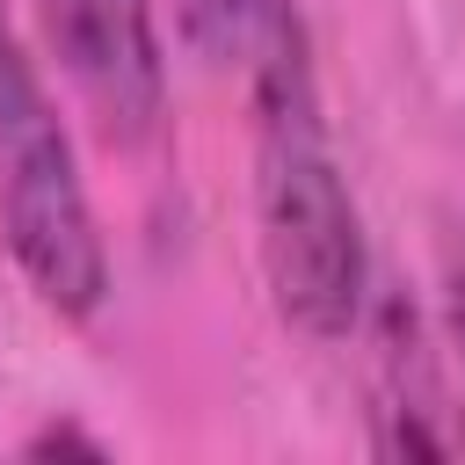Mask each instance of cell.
<instances>
[{
    "label": "cell",
    "mask_w": 465,
    "mask_h": 465,
    "mask_svg": "<svg viewBox=\"0 0 465 465\" xmlns=\"http://www.w3.org/2000/svg\"><path fill=\"white\" fill-rule=\"evenodd\" d=\"M240 87L254 109V254L269 305L305 341H349L371 305V240L327 124L312 29H283Z\"/></svg>",
    "instance_id": "obj_1"
},
{
    "label": "cell",
    "mask_w": 465,
    "mask_h": 465,
    "mask_svg": "<svg viewBox=\"0 0 465 465\" xmlns=\"http://www.w3.org/2000/svg\"><path fill=\"white\" fill-rule=\"evenodd\" d=\"M44 44L73 80L80 109L102 124L109 145L160 138L167 116V44L153 0H36Z\"/></svg>",
    "instance_id": "obj_3"
},
{
    "label": "cell",
    "mask_w": 465,
    "mask_h": 465,
    "mask_svg": "<svg viewBox=\"0 0 465 465\" xmlns=\"http://www.w3.org/2000/svg\"><path fill=\"white\" fill-rule=\"evenodd\" d=\"M305 7L298 0H174V36L196 65L225 73V80H247V65L283 36L298 29Z\"/></svg>",
    "instance_id": "obj_4"
},
{
    "label": "cell",
    "mask_w": 465,
    "mask_h": 465,
    "mask_svg": "<svg viewBox=\"0 0 465 465\" xmlns=\"http://www.w3.org/2000/svg\"><path fill=\"white\" fill-rule=\"evenodd\" d=\"M22 450H29V458H58V450H80V458H102L109 443H102V436H87L80 421H44V429H36V436H29Z\"/></svg>",
    "instance_id": "obj_6"
},
{
    "label": "cell",
    "mask_w": 465,
    "mask_h": 465,
    "mask_svg": "<svg viewBox=\"0 0 465 465\" xmlns=\"http://www.w3.org/2000/svg\"><path fill=\"white\" fill-rule=\"evenodd\" d=\"M443 341H450V363H458V392H465V247H450L443 262ZM465 414V407H458ZM465 443V429H458Z\"/></svg>",
    "instance_id": "obj_5"
},
{
    "label": "cell",
    "mask_w": 465,
    "mask_h": 465,
    "mask_svg": "<svg viewBox=\"0 0 465 465\" xmlns=\"http://www.w3.org/2000/svg\"><path fill=\"white\" fill-rule=\"evenodd\" d=\"M0 240L44 312L87 327L109 305V240L73 153V131L0 0Z\"/></svg>",
    "instance_id": "obj_2"
}]
</instances>
